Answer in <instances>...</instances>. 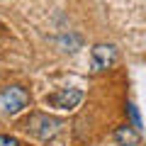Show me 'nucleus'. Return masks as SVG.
I'll return each instance as SVG.
<instances>
[{
	"mask_svg": "<svg viewBox=\"0 0 146 146\" xmlns=\"http://www.w3.org/2000/svg\"><path fill=\"white\" fill-rule=\"evenodd\" d=\"M25 131L36 136V139H42V141H51L63 131V122L58 117L44 115V112H34V115H29L25 119Z\"/></svg>",
	"mask_w": 146,
	"mask_h": 146,
	"instance_id": "nucleus-1",
	"label": "nucleus"
},
{
	"mask_svg": "<svg viewBox=\"0 0 146 146\" xmlns=\"http://www.w3.org/2000/svg\"><path fill=\"white\" fill-rule=\"evenodd\" d=\"M29 105V93L22 85H7L0 90V112L3 115H17Z\"/></svg>",
	"mask_w": 146,
	"mask_h": 146,
	"instance_id": "nucleus-2",
	"label": "nucleus"
},
{
	"mask_svg": "<svg viewBox=\"0 0 146 146\" xmlns=\"http://www.w3.org/2000/svg\"><path fill=\"white\" fill-rule=\"evenodd\" d=\"M119 58V51H117L115 44H95L90 49V66L93 71H107L112 68Z\"/></svg>",
	"mask_w": 146,
	"mask_h": 146,
	"instance_id": "nucleus-3",
	"label": "nucleus"
},
{
	"mask_svg": "<svg viewBox=\"0 0 146 146\" xmlns=\"http://www.w3.org/2000/svg\"><path fill=\"white\" fill-rule=\"evenodd\" d=\"M80 102H83V90L78 88H61L46 95V105L56 110H76Z\"/></svg>",
	"mask_w": 146,
	"mask_h": 146,
	"instance_id": "nucleus-4",
	"label": "nucleus"
},
{
	"mask_svg": "<svg viewBox=\"0 0 146 146\" xmlns=\"http://www.w3.org/2000/svg\"><path fill=\"white\" fill-rule=\"evenodd\" d=\"M115 141L117 146H139V129L136 127H119L115 131Z\"/></svg>",
	"mask_w": 146,
	"mask_h": 146,
	"instance_id": "nucleus-5",
	"label": "nucleus"
},
{
	"mask_svg": "<svg viewBox=\"0 0 146 146\" xmlns=\"http://www.w3.org/2000/svg\"><path fill=\"white\" fill-rule=\"evenodd\" d=\"M127 112H129L131 117V127H136V129H141V117H139V110H136V105H127Z\"/></svg>",
	"mask_w": 146,
	"mask_h": 146,
	"instance_id": "nucleus-6",
	"label": "nucleus"
},
{
	"mask_svg": "<svg viewBox=\"0 0 146 146\" xmlns=\"http://www.w3.org/2000/svg\"><path fill=\"white\" fill-rule=\"evenodd\" d=\"M0 146H20V141L10 134H0Z\"/></svg>",
	"mask_w": 146,
	"mask_h": 146,
	"instance_id": "nucleus-7",
	"label": "nucleus"
}]
</instances>
